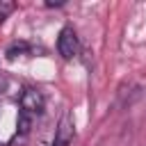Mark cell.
Wrapping results in <instances>:
<instances>
[{
	"label": "cell",
	"mask_w": 146,
	"mask_h": 146,
	"mask_svg": "<svg viewBox=\"0 0 146 146\" xmlns=\"http://www.w3.org/2000/svg\"><path fill=\"white\" fill-rule=\"evenodd\" d=\"M43 107H46V98H43V94L39 89L27 87V89L21 91V96H18V110L21 112H25V114L36 119V116H41Z\"/></svg>",
	"instance_id": "6da1fadb"
},
{
	"label": "cell",
	"mask_w": 146,
	"mask_h": 146,
	"mask_svg": "<svg viewBox=\"0 0 146 146\" xmlns=\"http://www.w3.org/2000/svg\"><path fill=\"white\" fill-rule=\"evenodd\" d=\"M57 52H59L64 59L78 57V52H80V39H78V34H75V30H73L71 25L62 27V32H59V36H57Z\"/></svg>",
	"instance_id": "7a4b0ae2"
},
{
	"label": "cell",
	"mask_w": 146,
	"mask_h": 146,
	"mask_svg": "<svg viewBox=\"0 0 146 146\" xmlns=\"http://www.w3.org/2000/svg\"><path fill=\"white\" fill-rule=\"evenodd\" d=\"M73 135H75L73 116H71V112H64V114H62V119H59V123H57L52 146H68V144L73 141Z\"/></svg>",
	"instance_id": "3957f363"
},
{
	"label": "cell",
	"mask_w": 146,
	"mask_h": 146,
	"mask_svg": "<svg viewBox=\"0 0 146 146\" xmlns=\"http://www.w3.org/2000/svg\"><path fill=\"white\" fill-rule=\"evenodd\" d=\"M32 48L25 43V41H16V43H11L9 48H7V57L9 59H16L18 55H23V52H30Z\"/></svg>",
	"instance_id": "277c9868"
},
{
	"label": "cell",
	"mask_w": 146,
	"mask_h": 146,
	"mask_svg": "<svg viewBox=\"0 0 146 146\" xmlns=\"http://www.w3.org/2000/svg\"><path fill=\"white\" fill-rule=\"evenodd\" d=\"M14 9H16V5H14V2H9V0H0V23H2V21H5Z\"/></svg>",
	"instance_id": "5b68a950"
}]
</instances>
